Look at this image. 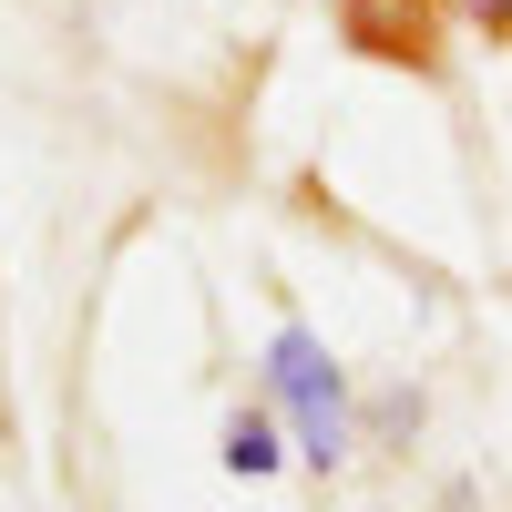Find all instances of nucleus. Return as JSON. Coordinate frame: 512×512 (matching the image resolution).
I'll return each mask as SVG.
<instances>
[{"instance_id": "nucleus-1", "label": "nucleus", "mask_w": 512, "mask_h": 512, "mask_svg": "<svg viewBox=\"0 0 512 512\" xmlns=\"http://www.w3.org/2000/svg\"><path fill=\"white\" fill-rule=\"evenodd\" d=\"M267 400H277V420L297 431V461H318V472H338V461H349L359 410H349V369L328 359L318 328L287 318V328L267 338Z\"/></svg>"}, {"instance_id": "nucleus-2", "label": "nucleus", "mask_w": 512, "mask_h": 512, "mask_svg": "<svg viewBox=\"0 0 512 512\" xmlns=\"http://www.w3.org/2000/svg\"><path fill=\"white\" fill-rule=\"evenodd\" d=\"M216 451H226V472H236V482H267L277 461H287V441H277V410H236Z\"/></svg>"}, {"instance_id": "nucleus-3", "label": "nucleus", "mask_w": 512, "mask_h": 512, "mask_svg": "<svg viewBox=\"0 0 512 512\" xmlns=\"http://www.w3.org/2000/svg\"><path fill=\"white\" fill-rule=\"evenodd\" d=\"M482 21H512V0H482Z\"/></svg>"}]
</instances>
